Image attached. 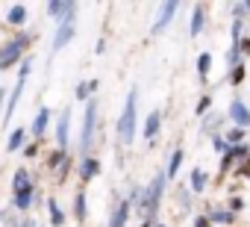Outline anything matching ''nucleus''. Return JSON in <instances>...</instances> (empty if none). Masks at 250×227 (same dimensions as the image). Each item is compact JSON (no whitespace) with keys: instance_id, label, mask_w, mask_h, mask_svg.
<instances>
[{"instance_id":"obj_1","label":"nucleus","mask_w":250,"mask_h":227,"mask_svg":"<svg viewBox=\"0 0 250 227\" xmlns=\"http://www.w3.org/2000/svg\"><path fill=\"white\" fill-rule=\"evenodd\" d=\"M136 121H139V89L133 86L130 94H127V103H124V112L118 115V124H115L121 145H133V139H136Z\"/></svg>"},{"instance_id":"obj_2","label":"nucleus","mask_w":250,"mask_h":227,"mask_svg":"<svg viewBox=\"0 0 250 227\" xmlns=\"http://www.w3.org/2000/svg\"><path fill=\"white\" fill-rule=\"evenodd\" d=\"M36 198V183L27 168H15L12 174V206L15 209H30Z\"/></svg>"},{"instance_id":"obj_3","label":"nucleus","mask_w":250,"mask_h":227,"mask_svg":"<svg viewBox=\"0 0 250 227\" xmlns=\"http://www.w3.org/2000/svg\"><path fill=\"white\" fill-rule=\"evenodd\" d=\"M94 130H97V100H85V112H83V130H80V157H88L91 145H94Z\"/></svg>"},{"instance_id":"obj_4","label":"nucleus","mask_w":250,"mask_h":227,"mask_svg":"<svg viewBox=\"0 0 250 227\" xmlns=\"http://www.w3.org/2000/svg\"><path fill=\"white\" fill-rule=\"evenodd\" d=\"M30 39H33L30 33H21V36H15L12 42L0 45V71H9L12 65H18V62L24 59V53H27V42H30Z\"/></svg>"},{"instance_id":"obj_5","label":"nucleus","mask_w":250,"mask_h":227,"mask_svg":"<svg viewBox=\"0 0 250 227\" xmlns=\"http://www.w3.org/2000/svg\"><path fill=\"white\" fill-rule=\"evenodd\" d=\"M30 71H33V59L24 56V59H21V68H18V83H15V89H12V94L6 97V106H3V127H9V118H12V112H15L18 100H21V91H24V86H27V80H30Z\"/></svg>"},{"instance_id":"obj_6","label":"nucleus","mask_w":250,"mask_h":227,"mask_svg":"<svg viewBox=\"0 0 250 227\" xmlns=\"http://www.w3.org/2000/svg\"><path fill=\"white\" fill-rule=\"evenodd\" d=\"M47 15L56 24H74L77 3H68V0H50V3H47Z\"/></svg>"},{"instance_id":"obj_7","label":"nucleus","mask_w":250,"mask_h":227,"mask_svg":"<svg viewBox=\"0 0 250 227\" xmlns=\"http://www.w3.org/2000/svg\"><path fill=\"white\" fill-rule=\"evenodd\" d=\"M227 118H229L238 130H247V124H250V109H247V103H244L241 97H232V103H229V109H227Z\"/></svg>"},{"instance_id":"obj_8","label":"nucleus","mask_w":250,"mask_h":227,"mask_svg":"<svg viewBox=\"0 0 250 227\" xmlns=\"http://www.w3.org/2000/svg\"><path fill=\"white\" fill-rule=\"evenodd\" d=\"M177 9H180V3H177V0H168V3H162L159 6V15H156V21H153V33H162L171 21H174V15H177Z\"/></svg>"},{"instance_id":"obj_9","label":"nucleus","mask_w":250,"mask_h":227,"mask_svg":"<svg viewBox=\"0 0 250 227\" xmlns=\"http://www.w3.org/2000/svg\"><path fill=\"white\" fill-rule=\"evenodd\" d=\"M68 133H71V109H62L59 121H56V145H59V151H68Z\"/></svg>"},{"instance_id":"obj_10","label":"nucleus","mask_w":250,"mask_h":227,"mask_svg":"<svg viewBox=\"0 0 250 227\" xmlns=\"http://www.w3.org/2000/svg\"><path fill=\"white\" fill-rule=\"evenodd\" d=\"M50 115H53V112H50L47 106H42V109L36 112V118H33V124H30L33 139H42V136H44V130H47V124H50Z\"/></svg>"},{"instance_id":"obj_11","label":"nucleus","mask_w":250,"mask_h":227,"mask_svg":"<svg viewBox=\"0 0 250 227\" xmlns=\"http://www.w3.org/2000/svg\"><path fill=\"white\" fill-rule=\"evenodd\" d=\"M130 209H133V204L124 198V201H118V206L112 209V218H109V227H127V218H130Z\"/></svg>"},{"instance_id":"obj_12","label":"nucleus","mask_w":250,"mask_h":227,"mask_svg":"<svg viewBox=\"0 0 250 227\" xmlns=\"http://www.w3.org/2000/svg\"><path fill=\"white\" fill-rule=\"evenodd\" d=\"M97 174H100V159H94V157H83V159H80V180L88 183V180H94Z\"/></svg>"},{"instance_id":"obj_13","label":"nucleus","mask_w":250,"mask_h":227,"mask_svg":"<svg viewBox=\"0 0 250 227\" xmlns=\"http://www.w3.org/2000/svg\"><path fill=\"white\" fill-rule=\"evenodd\" d=\"M159 127H162V112H159V109H153L150 115H147V121H145V130H142V136H145L147 142H153V139L159 136Z\"/></svg>"},{"instance_id":"obj_14","label":"nucleus","mask_w":250,"mask_h":227,"mask_svg":"<svg viewBox=\"0 0 250 227\" xmlns=\"http://www.w3.org/2000/svg\"><path fill=\"white\" fill-rule=\"evenodd\" d=\"M203 27H206V3H197V6H194V12H191L188 36H191V39H194V36H200V33H203Z\"/></svg>"},{"instance_id":"obj_15","label":"nucleus","mask_w":250,"mask_h":227,"mask_svg":"<svg viewBox=\"0 0 250 227\" xmlns=\"http://www.w3.org/2000/svg\"><path fill=\"white\" fill-rule=\"evenodd\" d=\"M74 36H77V27L74 24H59L56 27V36H53V50H62Z\"/></svg>"},{"instance_id":"obj_16","label":"nucleus","mask_w":250,"mask_h":227,"mask_svg":"<svg viewBox=\"0 0 250 227\" xmlns=\"http://www.w3.org/2000/svg\"><path fill=\"white\" fill-rule=\"evenodd\" d=\"M97 80H83V83H77V89H74V97L77 100H91V91H97Z\"/></svg>"},{"instance_id":"obj_17","label":"nucleus","mask_w":250,"mask_h":227,"mask_svg":"<svg viewBox=\"0 0 250 227\" xmlns=\"http://www.w3.org/2000/svg\"><path fill=\"white\" fill-rule=\"evenodd\" d=\"M85 215H88V204H85V189H80V192L74 195V218H77V221H85Z\"/></svg>"},{"instance_id":"obj_18","label":"nucleus","mask_w":250,"mask_h":227,"mask_svg":"<svg viewBox=\"0 0 250 227\" xmlns=\"http://www.w3.org/2000/svg\"><path fill=\"white\" fill-rule=\"evenodd\" d=\"M24 142H27V130L24 127H18V130H12V136L6 139V151L12 154V151H21L24 148Z\"/></svg>"},{"instance_id":"obj_19","label":"nucleus","mask_w":250,"mask_h":227,"mask_svg":"<svg viewBox=\"0 0 250 227\" xmlns=\"http://www.w3.org/2000/svg\"><path fill=\"white\" fill-rule=\"evenodd\" d=\"M47 209H50V224L53 227H62L65 224V212H62V206H59L56 198H47Z\"/></svg>"},{"instance_id":"obj_20","label":"nucleus","mask_w":250,"mask_h":227,"mask_svg":"<svg viewBox=\"0 0 250 227\" xmlns=\"http://www.w3.org/2000/svg\"><path fill=\"white\" fill-rule=\"evenodd\" d=\"M6 21H9L12 27H21V24L27 21V6H24V3H15V6L9 9V15H6Z\"/></svg>"},{"instance_id":"obj_21","label":"nucleus","mask_w":250,"mask_h":227,"mask_svg":"<svg viewBox=\"0 0 250 227\" xmlns=\"http://www.w3.org/2000/svg\"><path fill=\"white\" fill-rule=\"evenodd\" d=\"M206 218H209V224L215 227V224H229L235 215H232L229 209H209V212H206Z\"/></svg>"},{"instance_id":"obj_22","label":"nucleus","mask_w":250,"mask_h":227,"mask_svg":"<svg viewBox=\"0 0 250 227\" xmlns=\"http://www.w3.org/2000/svg\"><path fill=\"white\" fill-rule=\"evenodd\" d=\"M206 183H209L206 171H203V168H194V171H191V192H197V195H200V192L206 189Z\"/></svg>"},{"instance_id":"obj_23","label":"nucleus","mask_w":250,"mask_h":227,"mask_svg":"<svg viewBox=\"0 0 250 227\" xmlns=\"http://www.w3.org/2000/svg\"><path fill=\"white\" fill-rule=\"evenodd\" d=\"M209 68H212V53H200L197 56V77L206 83V77H209Z\"/></svg>"},{"instance_id":"obj_24","label":"nucleus","mask_w":250,"mask_h":227,"mask_svg":"<svg viewBox=\"0 0 250 227\" xmlns=\"http://www.w3.org/2000/svg\"><path fill=\"white\" fill-rule=\"evenodd\" d=\"M180 165H183V151L177 148V151L171 154V162H168V171H165V177H168V180H174V177H177V171H180Z\"/></svg>"},{"instance_id":"obj_25","label":"nucleus","mask_w":250,"mask_h":227,"mask_svg":"<svg viewBox=\"0 0 250 227\" xmlns=\"http://www.w3.org/2000/svg\"><path fill=\"white\" fill-rule=\"evenodd\" d=\"M224 142L229 145V148H235V145H244V130H238V127H232L227 136H224Z\"/></svg>"},{"instance_id":"obj_26","label":"nucleus","mask_w":250,"mask_h":227,"mask_svg":"<svg viewBox=\"0 0 250 227\" xmlns=\"http://www.w3.org/2000/svg\"><path fill=\"white\" fill-rule=\"evenodd\" d=\"M209 106H212V94H203V97L197 100V109H194V112H197V115L203 118V115H206V109H209Z\"/></svg>"},{"instance_id":"obj_27","label":"nucleus","mask_w":250,"mask_h":227,"mask_svg":"<svg viewBox=\"0 0 250 227\" xmlns=\"http://www.w3.org/2000/svg\"><path fill=\"white\" fill-rule=\"evenodd\" d=\"M241 80H244V65H235V68L229 71V83H232V86H238Z\"/></svg>"},{"instance_id":"obj_28","label":"nucleus","mask_w":250,"mask_h":227,"mask_svg":"<svg viewBox=\"0 0 250 227\" xmlns=\"http://www.w3.org/2000/svg\"><path fill=\"white\" fill-rule=\"evenodd\" d=\"M212 145H215L218 154H227V151H229V145L224 142V136H212Z\"/></svg>"},{"instance_id":"obj_29","label":"nucleus","mask_w":250,"mask_h":227,"mask_svg":"<svg viewBox=\"0 0 250 227\" xmlns=\"http://www.w3.org/2000/svg\"><path fill=\"white\" fill-rule=\"evenodd\" d=\"M235 47H238L241 59H244V56H250V39H238V42H235Z\"/></svg>"},{"instance_id":"obj_30","label":"nucleus","mask_w":250,"mask_h":227,"mask_svg":"<svg viewBox=\"0 0 250 227\" xmlns=\"http://www.w3.org/2000/svg\"><path fill=\"white\" fill-rule=\"evenodd\" d=\"M227 209H229V212H232V215H238V212H241V209H244V201H241V198H232V201H229V206H227Z\"/></svg>"},{"instance_id":"obj_31","label":"nucleus","mask_w":250,"mask_h":227,"mask_svg":"<svg viewBox=\"0 0 250 227\" xmlns=\"http://www.w3.org/2000/svg\"><path fill=\"white\" fill-rule=\"evenodd\" d=\"M241 27H244V21H241V18H235V21H232V42H238V39H241Z\"/></svg>"},{"instance_id":"obj_32","label":"nucleus","mask_w":250,"mask_h":227,"mask_svg":"<svg viewBox=\"0 0 250 227\" xmlns=\"http://www.w3.org/2000/svg\"><path fill=\"white\" fill-rule=\"evenodd\" d=\"M232 12H235V18H244L250 12V3H238V6H232Z\"/></svg>"},{"instance_id":"obj_33","label":"nucleus","mask_w":250,"mask_h":227,"mask_svg":"<svg viewBox=\"0 0 250 227\" xmlns=\"http://www.w3.org/2000/svg\"><path fill=\"white\" fill-rule=\"evenodd\" d=\"M36 154H39V145H36V142H30V145L24 148V157L30 159V157H36Z\"/></svg>"},{"instance_id":"obj_34","label":"nucleus","mask_w":250,"mask_h":227,"mask_svg":"<svg viewBox=\"0 0 250 227\" xmlns=\"http://www.w3.org/2000/svg\"><path fill=\"white\" fill-rule=\"evenodd\" d=\"M218 127H221V115H218V118H209V121H206V130H218Z\"/></svg>"},{"instance_id":"obj_35","label":"nucleus","mask_w":250,"mask_h":227,"mask_svg":"<svg viewBox=\"0 0 250 227\" xmlns=\"http://www.w3.org/2000/svg\"><path fill=\"white\" fill-rule=\"evenodd\" d=\"M194 227H209V218H206V215H197V218H194Z\"/></svg>"},{"instance_id":"obj_36","label":"nucleus","mask_w":250,"mask_h":227,"mask_svg":"<svg viewBox=\"0 0 250 227\" xmlns=\"http://www.w3.org/2000/svg\"><path fill=\"white\" fill-rule=\"evenodd\" d=\"M18 227H36V221L33 218H24V221H18Z\"/></svg>"},{"instance_id":"obj_37","label":"nucleus","mask_w":250,"mask_h":227,"mask_svg":"<svg viewBox=\"0 0 250 227\" xmlns=\"http://www.w3.org/2000/svg\"><path fill=\"white\" fill-rule=\"evenodd\" d=\"M3 100H6V89H0V106H3Z\"/></svg>"},{"instance_id":"obj_38","label":"nucleus","mask_w":250,"mask_h":227,"mask_svg":"<svg viewBox=\"0 0 250 227\" xmlns=\"http://www.w3.org/2000/svg\"><path fill=\"white\" fill-rule=\"evenodd\" d=\"M150 227H165V224H150Z\"/></svg>"},{"instance_id":"obj_39","label":"nucleus","mask_w":250,"mask_h":227,"mask_svg":"<svg viewBox=\"0 0 250 227\" xmlns=\"http://www.w3.org/2000/svg\"><path fill=\"white\" fill-rule=\"evenodd\" d=\"M209 227H212V224H209Z\"/></svg>"}]
</instances>
